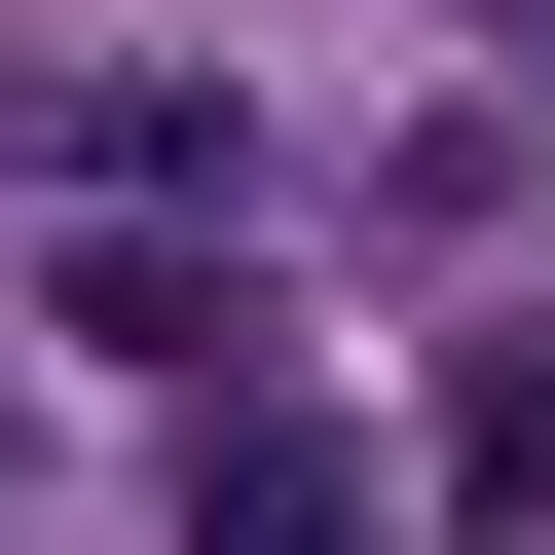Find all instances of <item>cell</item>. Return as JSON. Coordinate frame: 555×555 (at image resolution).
Masks as SVG:
<instances>
[{"label":"cell","mask_w":555,"mask_h":555,"mask_svg":"<svg viewBox=\"0 0 555 555\" xmlns=\"http://www.w3.org/2000/svg\"><path fill=\"white\" fill-rule=\"evenodd\" d=\"M408 297H444V518L555 555V149H408Z\"/></svg>","instance_id":"cell-1"},{"label":"cell","mask_w":555,"mask_h":555,"mask_svg":"<svg viewBox=\"0 0 555 555\" xmlns=\"http://www.w3.org/2000/svg\"><path fill=\"white\" fill-rule=\"evenodd\" d=\"M185 555H371V444L334 408H185Z\"/></svg>","instance_id":"cell-2"}]
</instances>
